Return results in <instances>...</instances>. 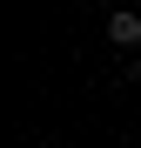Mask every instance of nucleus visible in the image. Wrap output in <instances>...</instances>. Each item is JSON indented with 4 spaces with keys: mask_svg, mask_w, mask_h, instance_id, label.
Segmentation results:
<instances>
[{
    "mask_svg": "<svg viewBox=\"0 0 141 148\" xmlns=\"http://www.w3.org/2000/svg\"><path fill=\"white\" fill-rule=\"evenodd\" d=\"M108 40L114 47H141V14H114L108 20Z\"/></svg>",
    "mask_w": 141,
    "mask_h": 148,
    "instance_id": "f257e3e1",
    "label": "nucleus"
},
{
    "mask_svg": "<svg viewBox=\"0 0 141 148\" xmlns=\"http://www.w3.org/2000/svg\"><path fill=\"white\" fill-rule=\"evenodd\" d=\"M128 74H134V81H141V54H134V67H128Z\"/></svg>",
    "mask_w": 141,
    "mask_h": 148,
    "instance_id": "f03ea898",
    "label": "nucleus"
}]
</instances>
